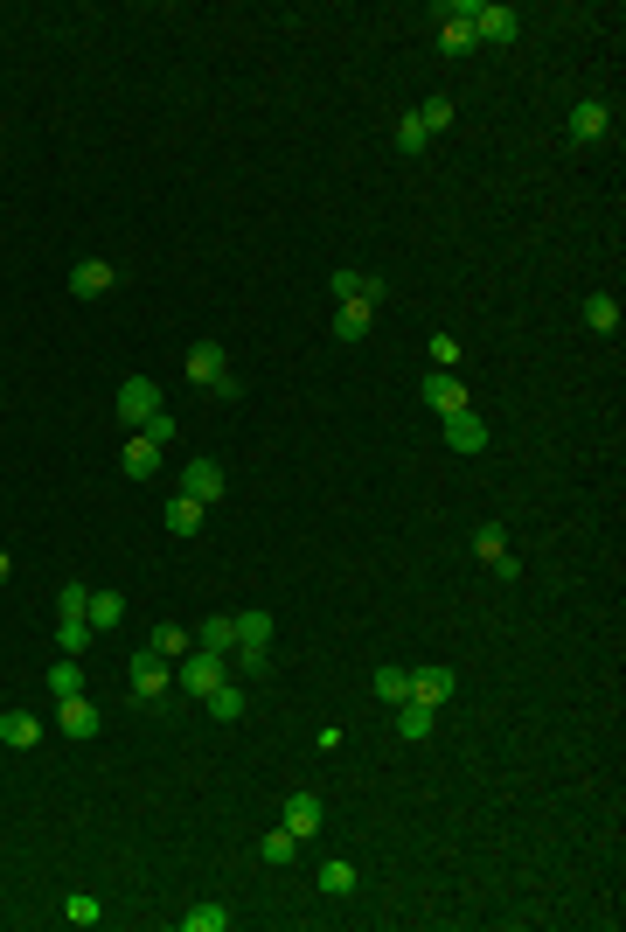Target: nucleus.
Wrapping results in <instances>:
<instances>
[{"label": "nucleus", "mask_w": 626, "mask_h": 932, "mask_svg": "<svg viewBox=\"0 0 626 932\" xmlns=\"http://www.w3.org/2000/svg\"><path fill=\"white\" fill-rule=\"evenodd\" d=\"M181 369H188V383H195V390L237 397V376H230V355H223V341H195V348L181 355Z\"/></svg>", "instance_id": "f257e3e1"}, {"label": "nucleus", "mask_w": 626, "mask_h": 932, "mask_svg": "<svg viewBox=\"0 0 626 932\" xmlns=\"http://www.w3.org/2000/svg\"><path fill=\"white\" fill-rule=\"evenodd\" d=\"M126 682H133V703H160V696L174 689V661H160L154 647H140V654L126 661Z\"/></svg>", "instance_id": "f03ea898"}, {"label": "nucleus", "mask_w": 626, "mask_h": 932, "mask_svg": "<svg viewBox=\"0 0 626 932\" xmlns=\"http://www.w3.org/2000/svg\"><path fill=\"white\" fill-rule=\"evenodd\" d=\"M223 682V654H202V647H188L181 661H174V689H188V696H209Z\"/></svg>", "instance_id": "7ed1b4c3"}, {"label": "nucleus", "mask_w": 626, "mask_h": 932, "mask_svg": "<svg viewBox=\"0 0 626 932\" xmlns=\"http://www.w3.org/2000/svg\"><path fill=\"white\" fill-rule=\"evenodd\" d=\"M515 35H522V14H515V7H501V0H480V7H473V42H501V49H508Z\"/></svg>", "instance_id": "20e7f679"}, {"label": "nucleus", "mask_w": 626, "mask_h": 932, "mask_svg": "<svg viewBox=\"0 0 626 932\" xmlns=\"http://www.w3.org/2000/svg\"><path fill=\"white\" fill-rule=\"evenodd\" d=\"M154 411H160V390L147 383V376H126V383H119V418H126V425L140 432V425H147Z\"/></svg>", "instance_id": "39448f33"}, {"label": "nucleus", "mask_w": 626, "mask_h": 932, "mask_svg": "<svg viewBox=\"0 0 626 932\" xmlns=\"http://www.w3.org/2000/svg\"><path fill=\"white\" fill-rule=\"evenodd\" d=\"M98 724H105V717H98L91 696H63V703H56V731H63V738H98Z\"/></svg>", "instance_id": "423d86ee"}, {"label": "nucleus", "mask_w": 626, "mask_h": 932, "mask_svg": "<svg viewBox=\"0 0 626 932\" xmlns=\"http://www.w3.org/2000/svg\"><path fill=\"white\" fill-rule=\"evenodd\" d=\"M181 494L202 501V508L223 501V466H216V460H188V466H181Z\"/></svg>", "instance_id": "0eeeda50"}, {"label": "nucleus", "mask_w": 626, "mask_h": 932, "mask_svg": "<svg viewBox=\"0 0 626 932\" xmlns=\"http://www.w3.org/2000/svg\"><path fill=\"white\" fill-rule=\"evenodd\" d=\"M418 397H425V404H432V411H439V418H446V411H467V383H460V376H453V369H432V376H425V390H418Z\"/></svg>", "instance_id": "6e6552de"}, {"label": "nucleus", "mask_w": 626, "mask_h": 932, "mask_svg": "<svg viewBox=\"0 0 626 932\" xmlns=\"http://www.w3.org/2000/svg\"><path fill=\"white\" fill-rule=\"evenodd\" d=\"M460 682H453V668H411V703H425V710H446V696H453Z\"/></svg>", "instance_id": "1a4fd4ad"}, {"label": "nucleus", "mask_w": 626, "mask_h": 932, "mask_svg": "<svg viewBox=\"0 0 626 932\" xmlns=\"http://www.w3.org/2000/svg\"><path fill=\"white\" fill-rule=\"evenodd\" d=\"M446 446H453V453H480V446H487V418H480V411H446Z\"/></svg>", "instance_id": "9d476101"}, {"label": "nucleus", "mask_w": 626, "mask_h": 932, "mask_svg": "<svg viewBox=\"0 0 626 932\" xmlns=\"http://www.w3.org/2000/svg\"><path fill=\"white\" fill-rule=\"evenodd\" d=\"M606 126H613V105H606V98H585V105L571 112V140H578V147L606 140Z\"/></svg>", "instance_id": "9b49d317"}, {"label": "nucleus", "mask_w": 626, "mask_h": 932, "mask_svg": "<svg viewBox=\"0 0 626 932\" xmlns=\"http://www.w3.org/2000/svg\"><path fill=\"white\" fill-rule=\"evenodd\" d=\"M112 286H119V272H112L105 258H84V265L70 272V293H77V300H98V293H112Z\"/></svg>", "instance_id": "f8f14e48"}, {"label": "nucleus", "mask_w": 626, "mask_h": 932, "mask_svg": "<svg viewBox=\"0 0 626 932\" xmlns=\"http://www.w3.org/2000/svg\"><path fill=\"white\" fill-rule=\"evenodd\" d=\"M0 745H14V752L42 745V717H35V710H7V717H0Z\"/></svg>", "instance_id": "ddd939ff"}, {"label": "nucleus", "mask_w": 626, "mask_h": 932, "mask_svg": "<svg viewBox=\"0 0 626 932\" xmlns=\"http://www.w3.org/2000/svg\"><path fill=\"white\" fill-rule=\"evenodd\" d=\"M160 460H167V453H160L154 439H140V432H133V439H126V453H119V466H126L133 480H154V473H160Z\"/></svg>", "instance_id": "4468645a"}, {"label": "nucleus", "mask_w": 626, "mask_h": 932, "mask_svg": "<svg viewBox=\"0 0 626 932\" xmlns=\"http://www.w3.org/2000/svg\"><path fill=\"white\" fill-rule=\"evenodd\" d=\"M188 633H195V647H202V654H230V647H237V620H230V613H216V620L188 626Z\"/></svg>", "instance_id": "2eb2a0df"}, {"label": "nucleus", "mask_w": 626, "mask_h": 932, "mask_svg": "<svg viewBox=\"0 0 626 932\" xmlns=\"http://www.w3.org/2000/svg\"><path fill=\"white\" fill-rule=\"evenodd\" d=\"M279 828L307 842L313 828H320V793H293V800H286V821H279Z\"/></svg>", "instance_id": "dca6fc26"}, {"label": "nucleus", "mask_w": 626, "mask_h": 932, "mask_svg": "<svg viewBox=\"0 0 626 932\" xmlns=\"http://www.w3.org/2000/svg\"><path fill=\"white\" fill-rule=\"evenodd\" d=\"M369 689H376V703H390V710H397V703L411 696V668H397V661H383V668L369 675Z\"/></svg>", "instance_id": "f3484780"}, {"label": "nucleus", "mask_w": 626, "mask_h": 932, "mask_svg": "<svg viewBox=\"0 0 626 932\" xmlns=\"http://www.w3.org/2000/svg\"><path fill=\"white\" fill-rule=\"evenodd\" d=\"M147 647H154L160 661H181V654L195 647V633H188V626H174V620H160L154 633H147Z\"/></svg>", "instance_id": "a211bd4d"}, {"label": "nucleus", "mask_w": 626, "mask_h": 932, "mask_svg": "<svg viewBox=\"0 0 626 932\" xmlns=\"http://www.w3.org/2000/svg\"><path fill=\"white\" fill-rule=\"evenodd\" d=\"M84 620H91V633H112V626L126 620V599H119V592H91V606H84Z\"/></svg>", "instance_id": "6ab92c4d"}, {"label": "nucleus", "mask_w": 626, "mask_h": 932, "mask_svg": "<svg viewBox=\"0 0 626 932\" xmlns=\"http://www.w3.org/2000/svg\"><path fill=\"white\" fill-rule=\"evenodd\" d=\"M49 689H56V703H63V696H84V668H77V654H56V661H49Z\"/></svg>", "instance_id": "aec40b11"}, {"label": "nucleus", "mask_w": 626, "mask_h": 932, "mask_svg": "<svg viewBox=\"0 0 626 932\" xmlns=\"http://www.w3.org/2000/svg\"><path fill=\"white\" fill-rule=\"evenodd\" d=\"M585 327H592V334H620V300H613V293H592V300H585Z\"/></svg>", "instance_id": "412c9836"}, {"label": "nucleus", "mask_w": 626, "mask_h": 932, "mask_svg": "<svg viewBox=\"0 0 626 932\" xmlns=\"http://www.w3.org/2000/svg\"><path fill=\"white\" fill-rule=\"evenodd\" d=\"M91 640H98V633H91L84 613H63V620H56V647H63V654H84Z\"/></svg>", "instance_id": "4be33fe9"}, {"label": "nucleus", "mask_w": 626, "mask_h": 932, "mask_svg": "<svg viewBox=\"0 0 626 932\" xmlns=\"http://www.w3.org/2000/svg\"><path fill=\"white\" fill-rule=\"evenodd\" d=\"M202 515H209V508H202V501H188V494H174V501H167V529H174V536H195V529H202Z\"/></svg>", "instance_id": "5701e85b"}, {"label": "nucleus", "mask_w": 626, "mask_h": 932, "mask_svg": "<svg viewBox=\"0 0 626 932\" xmlns=\"http://www.w3.org/2000/svg\"><path fill=\"white\" fill-rule=\"evenodd\" d=\"M202 703H209V717H216V724H237V717H244V689H230V682H216Z\"/></svg>", "instance_id": "b1692460"}, {"label": "nucleus", "mask_w": 626, "mask_h": 932, "mask_svg": "<svg viewBox=\"0 0 626 932\" xmlns=\"http://www.w3.org/2000/svg\"><path fill=\"white\" fill-rule=\"evenodd\" d=\"M432 724H439V710H425V703H411V696L397 703V731H404V738H432Z\"/></svg>", "instance_id": "393cba45"}, {"label": "nucleus", "mask_w": 626, "mask_h": 932, "mask_svg": "<svg viewBox=\"0 0 626 932\" xmlns=\"http://www.w3.org/2000/svg\"><path fill=\"white\" fill-rule=\"evenodd\" d=\"M355 884H362V877H355V863H341V856H327V863H320V891H327V898H348Z\"/></svg>", "instance_id": "a878e982"}, {"label": "nucleus", "mask_w": 626, "mask_h": 932, "mask_svg": "<svg viewBox=\"0 0 626 932\" xmlns=\"http://www.w3.org/2000/svg\"><path fill=\"white\" fill-rule=\"evenodd\" d=\"M334 341H369V307H334Z\"/></svg>", "instance_id": "bb28decb"}, {"label": "nucleus", "mask_w": 626, "mask_h": 932, "mask_svg": "<svg viewBox=\"0 0 626 932\" xmlns=\"http://www.w3.org/2000/svg\"><path fill=\"white\" fill-rule=\"evenodd\" d=\"M272 613H237V647H272Z\"/></svg>", "instance_id": "cd10ccee"}, {"label": "nucleus", "mask_w": 626, "mask_h": 932, "mask_svg": "<svg viewBox=\"0 0 626 932\" xmlns=\"http://www.w3.org/2000/svg\"><path fill=\"white\" fill-rule=\"evenodd\" d=\"M473 557H480V564H501V557H508V536H501V522H480V529H473Z\"/></svg>", "instance_id": "c85d7f7f"}, {"label": "nucleus", "mask_w": 626, "mask_h": 932, "mask_svg": "<svg viewBox=\"0 0 626 932\" xmlns=\"http://www.w3.org/2000/svg\"><path fill=\"white\" fill-rule=\"evenodd\" d=\"M258 856H265V863H272V870H286V863H293V856H300V835H286V828H272V835H265V842H258Z\"/></svg>", "instance_id": "c756f323"}, {"label": "nucleus", "mask_w": 626, "mask_h": 932, "mask_svg": "<svg viewBox=\"0 0 626 932\" xmlns=\"http://www.w3.org/2000/svg\"><path fill=\"white\" fill-rule=\"evenodd\" d=\"M181 932H230V912L223 905H195V912H181Z\"/></svg>", "instance_id": "7c9ffc66"}, {"label": "nucleus", "mask_w": 626, "mask_h": 932, "mask_svg": "<svg viewBox=\"0 0 626 932\" xmlns=\"http://www.w3.org/2000/svg\"><path fill=\"white\" fill-rule=\"evenodd\" d=\"M418 126H425V133H446V126H453V98H425V105H418Z\"/></svg>", "instance_id": "2f4dec72"}, {"label": "nucleus", "mask_w": 626, "mask_h": 932, "mask_svg": "<svg viewBox=\"0 0 626 932\" xmlns=\"http://www.w3.org/2000/svg\"><path fill=\"white\" fill-rule=\"evenodd\" d=\"M425 147H432V133L418 126V112H411V119H397V154H425Z\"/></svg>", "instance_id": "473e14b6"}, {"label": "nucleus", "mask_w": 626, "mask_h": 932, "mask_svg": "<svg viewBox=\"0 0 626 932\" xmlns=\"http://www.w3.org/2000/svg\"><path fill=\"white\" fill-rule=\"evenodd\" d=\"M63 919H70V926H98V919H105V905H98L91 891H77V898L63 905Z\"/></svg>", "instance_id": "72a5a7b5"}, {"label": "nucleus", "mask_w": 626, "mask_h": 932, "mask_svg": "<svg viewBox=\"0 0 626 932\" xmlns=\"http://www.w3.org/2000/svg\"><path fill=\"white\" fill-rule=\"evenodd\" d=\"M439 49H446V56H467L473 28H467V21H439Z\"/></svg>", "instance_id": "f704fd0d"}, {"label": "nucleus", "mask_w": 626, "mask_h": 932, "mask_svg": "<svg viewBox=\"0 0 626 932\" xmlns=\"http://www.w3.org/2000/svg\"><path fill=\"white\" fill-rule=\"evenodd\" d=\"M425 355H432V362H439V369H460V341H453V334H446V327H439V334H432V348H425Z\"/></svg>", "instance_id": "c9c22d12"}, {"label": "nucleus", "mask_w": 626, "mask_h": 932, "mask_svg": "<svg viewBox=\"0 0 626 932\" xmlns=\"http://www.w3.org/2000/svg\"><path fill=\"white\" fill-rule=\"evenodd\" d=\"M140 439H154L160 453H167V439H174V418H167V404H160L154 418H147V425H140Z\"/></svg>", "instance_id": "e433bc0d"}, {"label": "nucleus", "mask_w": 626, "mask_h": 932, "mask_svg": "<svg viewBox=\"0 0 626 932\" xmlns=\"http://www.w3.org/2000/svg\"><path fill=\"white\" fill-rule=\"evenodd\" d=\"M327 286H334V300H341V307H348V300H355V293H362V272H348V265H334V279H327Z\"/></svg>", "instance_id": "4c0bfd02"}, {"label": "nucleus", "mask_w": 626, "mask_h": 932, "mask_svg": "<svg viewBox=\"0 0 626 932\" xmlns=\"http://www.w3.org/2000/svg\"><path fill=\"white\" fill-rule=\"evenodd\" d=\"M56 606H63V613H84V606H91V585H84V578H70V585L56 592Z\"/></svg>", "instance_id": "58836bf2"}, {"label": "nucleus", "mask_w": 626, "mask_h": 932, "mask_svg": "<svg viewBox=\"0 0 626 932\" xmlns=\"http://www.w3.org/2000/svg\"><path fill=\"white\" fill-rule=\"evenodd\" d=\"M230 654H237L244 675H265V668H272V647H230Z\"/></svg>", "instance_id": "ea45409f"}, {"label": "nucleus", "mask_w": 626, "mask_h": 932, "mask_svg": "<svg viewBox=\"0 0 626 932\" xmlns=\"http://www.w3.org/2000/svg\"><path fill=\"white\" fill-rule=\"evenodd\" d=\"M383 300H390V286H383V279H362V293H355V307H369V313H376V307H383Z\"/></svg>", "instance_id": "a19ab883"}, {"label": "nucleus", "mask_w": 626, "mask_h": 932, "mask_svg": "<svg viewBox=\"0 0 626 932\" xmlns=\"http://www.w3.org/2000/svg\"><path fill=\"white\" fill-rule=\"evenodd\" d=\"M473 7H480V0H446V7H439V21H467V28H473Z\"/></svg>", "instance_id": "79ce46f5"}, {"label": "nucleus", "mask_w": 626, "mask_h": 932, "mask_svg": "<svg viewBox=\"0 0 626 932\" xmlns=\"http://www.w3.org/2000/svg\"><path fill=\"white\" fill-rule=\"evenodd\" d=\"M7 578H14V564H7V550H0V585H7Z\"/></svg>", "instance_id": "37998d69"}]
</instances>
